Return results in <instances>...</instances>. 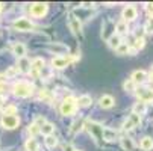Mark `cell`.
<instances>
[{
  "instance_id": "d4e9b609",
  "label": "cell",
  "mask_w": 153,
  "mask_h": 151,
  "mask_svg": "<svg viewBox=\"0 0 153 151\" xmlns=\"http://www.w3.org/2000/svg\"><path fill=\"white\" fill-rule=\"evenodd\" d=\"M53 132H55V125H53L52 122H46L44 125L39 128V133H42L44 136H50Z\"/></svg>"
},
{
  "instance_id": "8992f818",
  "label": "cell",
  "mask_w": 153,
  "mask_h": 151,
  "mask_svg": "<svg viewBox=\"0 0 153 151\" xmlns=\"http://www.w3.org/2000/svg\"><path fill=\"white\" fill-rule=\"evenodd\" d=\"M47 3H41V2H36V3H32L30 5V15L35 17V18H41L47 14Z\"/></svg>"
},
{
  "instance_id": "1f68e13d",
  "label": "cell",
  "mask_w": 153,
  "mask_h": 151,
  "mask_svg": "<svg viewBox=\"0 0 153 151\" xmlns=\"http://www.w3.org/2000/svg\"><path fill=\"white\" fill-rule=\"evenodd\" d=\"M82 127H83V121H82V119H79V121H76V122L71 125V132H73V133H77Z\"/></svg>"
},
{
  "instance_id": "52a82bcc",
  "label": "cell",
  "mask_w": 153,
  "mask_h": 151,
  "mask_svg": "<svg viewBox=\"0 0 153 151\" xmlns=\"http://www.w3.org/2000/svg\"><path fill=\"white\" fill-rule=\"evenodd\" d=\"M137 97H138V101H143V103H153V89L152 88H137Z\"/></svg>"
},
{
  "instance_id": "484cf974",
  "label": "cell",
  "mask_w": 153,
  "mask_h": 151,
  "mask_svg": "<svg viewBox=\"0 0 153 151\" xmlns=\"http://www.w3.org/2000/svg\"><path fill=\"white\" fill-rule=\"evenodd\" d=\"M137 86H138V85H137L132 79H127V80L123 83V88H124L126 92H135V91H137Z\"/></svg>"
},
{
  "instance_id": "ba28073f",
  "label": "cell",
  "mask_w": 153,
  "mask_h": 151,
  "mask_svg": "<svg viewBox=\"0 0 153 151\" xmlns=\"http://www.w3.org/2000/svg\"><path fill=\"white\" fill-rule=\"evenodd\" d=\"M140 124H141V116L137 115V113H130V115L126 118V121L123 122V130L129 132V130H132V128H135V127L140 125Z\"/></svg>"
},
{
  "instance_id": "d6a6232c",
  "label": "cell",
  "mask_w": 153,
  "mask_h": 151,
  "mask_svg": "<svg viewBox=\"0 0 153 151\" xmlns=\"http://www.w3.org/2000/svg\"><path fill=\"white\" fill-rule=\"evenodd\" d=\"M27 132H29L30 138H35V135H36V133H39V128H38V127H36L35 124H32V125H29Z\"/></svg>"
},
{
  "instance_id": "9a60e30c",
  "label": "cell",
  "mask_w": 153,
  "mask_h": 151,
  "mask_svg": "<svg viewBox=\"0 0 153 151\" xmlns=\"http://www.w3.org/2000/svg\"><path fill=\"white\" fill-rule=\"evenodd\" d=\"M130 79H132L137 85H140V83H144L146 80H149V74L144 70H137V71L132 73V77Z\"/></svg>"
},
{
  "instance_id": "d6986e66",
  "label": "cell",
  "mask_w": 153,
  "mask_h": 151,
  "mask_svg": "<svg viewBox=\"0 0 153 151\" xmlns=\"http://www.w3.org/2000/svg\"><path fill=\"white\" fill-rule=\"evenodd\" d=\"M140 147L143 151H152L153 150V138L150 136H144L140 142Z\"/></svg>"
},
{
  "instance_id": "2e32d148",
  "label": "cell",
  "mask_w": 153,
  "mask_h": 151,
  "mask_svg": "<svg viewBox=\"0 0 153 151\" xmlns=\"http://www.w3.org/2000/svg\"><path fill=\"white\" fill-rule=\"evenodd\" d=\"M17 70H18L20 73H23V74H29V73H30V60H29L27 57L18 59V67H17Z\"/></svg>"
},
{
  "instance_id": "836d02e7",
  "label": "cell",
  "mask_w": 153,
  "mask_h": 151,
  "mask_svg": "<svg viewBox=\"0 0 153 151\" xmlns=\"http://www.w3.org/2000/svg\"><path fill=\"white\" fill-rule=\"evenodd\" d=\"M17 106H8L5 109V115H17Z\"/></svg>"
},
{
  "instance_id": "83f0119b",
  "label": "cell",
  "mask_w": 153,
  "mask_h": 151,
  "mask_svg": "<svg viewBox=\"0 0 153 151\" xmlns=\"http://www.w3.org/2000/svg\"><path fill=\"white\" fill-rule=\"evenodd\" d=\"M115 52H117V55H120V56L127 55V53H130V46L127 44V42H121V44L115 49Z\"/></svg>"
},
{
  "instance_id": "ffe728a7",
  "label": "cell",
  "mask_w": 153,
  "mask_h": 151,
  "mask_svg": "<svg viewBox=\"0 0 153 151\" xmlns=\"http://www.w3.org/2000/svg\"><path fill=\"white\" fill-rule=\"evenodd\" d=\"M120 142H121V147H123L124 151H134V148H135V142H134V139H130V138L124 136V138L120 139Z\"/></svg>"
},
{
  "instance_id": "4316f807",
  "label": "cell",
  "mask_w": 153,
  "mask_h": 151,
  "mask_svg": "<svg viewBox=\"0 0 153 151\" xmlns=\"http://www.w3.org/2000/svg\"><path fill=\"white\" fill-rule=\"evenodd\" d=\"M38 148H39V144L35 138H29L26 141V150L27 151H38Z\"/></svg>"
},
{
  "instance_id": "4fadbf2b",
  "label": "cell",
  "mask_w": 153,
  "mask_h": 151,
  "mask_svg": "<svg viewBox=\"0 0 153 151\" xmlns=\"http://www.w3.org/2000/svg\"><path fill=\"white\" fill-rule=\"evenodd\" d=\"M102 138H103V141H108V142H114V141H117V139H118V132H117V130H114V128L103 127Z\"/></svg>"
},
{
  "instance_id": "6da1fadb",
  "label": "cell",
  "mask_w": 153,
  "mask_h": 151,
  "mask_svg": "<svg viewBox=\"0 0 153 151\" xmlns=\"http://www.w3.org/2000/svg\"><path fill=\"white\" fill-rule=\"evenodd\" d=\"M12 91H14V95L18 98H27L33 94V85L29 82H25V80H20V82L14 83Z\"/></svg>"
},
{
  "instance_id": "9c48e42d",
  "label": "cell",
  "mask_w": 153,
  "mask_h": 151,
  "mask_svg": "<svg viewBox=\"0 0 153 151\" xmlns=\"http://www.w3.org/2000/svg\"><path fill=\"white\" fill-rule=\"evenodd\" d=\"M42 70H44V59H42V57L32 59V62H30V74L33 77H36V76L41 74Z\"/></svg>"
},
{
  "instance_id": "f546056e",
  "label": "cell",
  "mask_w": 153,
  "mask_h": 151,
  "mask_svg": "<svg viewBox=\"0 0 153 151\" xmlns=\"http://www.w3.org/2000/svg\"><path fill=\"white\" fill-rule=\"evenodd\" d=\"M144 46H146V41H144L143 36H140V38L135 39V50H137V52L141 50V49H144Z\"/></svg>"
},
{
  "instance_id": "7a4b0ae2",
  "label": "cell",
  "mask_w": 153,
  "mask_h": 151,
  "mask_svg": "<svg viewBox=\"0 0 153 151\" xmlns=\"http://www.w3.org/2000/svg\"><path fill=\"white\" fill-rule=\"evenodd\" d=\"M76 109H77V103H76L74 97H67L61 104V113L65 115V116L73 115L76 112Z\"/></svg>"
},
{
  "instance_id": "60d3db41",
  "label": "cell",
  "mask_w": 153,
  "mask_h": 151,
  "mask_svg": "<svg viewBox=\"0 0 153 151\" xmlns=\"http://www.w3.org/2000/svg\"><path fill=\"white\" fill-rule=\"evenodd\" d=\"M73 151H80V150H73Z\"/></svg>"
},
{
  "instance_id": "e0dca14e",
  "label": "cell",
  "mask_w": 153,
  "mask_h": 151,
  "mask_svg": "<svg viewBox=\"0 0 153 151\" xmlns=\"http://www.w3.org/2000/svg\"><path fill=\"white\" fill-rule=\"evenodd\" d=\"M12 53L21 59V57H26V46L23 44V42H15V44L12 46Z\"/></svg>"
},
{
  "instance_id": "7402d4cb",
  "label": "cell",
  "mask_w": 153,
  "mask_h": 151,
  "mask_svg": "<svg viewBox=\"0 0 153 151\" xmlns=\"http://www.w3.org/2000/svg\"><path fill=\"white\" fill-rule=\"evenodd\" d=\"M76 103H77V106L79 107H88L91 103H93V98H91V95H80L79 98H76Z\"/></svg>"
},
{
  "instance_id": "f35d334b",
  "label": "cell",
  "mask_w": 153,
  "mask_h": 151,
  "mask_svg": "<svg viewBox=\"0 0 153 151\" xmlns=\"http://www.w3.org/2000/svg\"><path fill=\"white\" fill-rule=\"evenodd\" d=\"M150 80H153V63H152V67H150Z\"/></svg>"
},
{
  "instance_id": "ac0fdd59",
  "label": "cell",
  "mask_w": 153,
  "mask_h": 151,
  "mask_svg": "<svg viewBox=\"0 0 153 151\" xmlns=\"http://www.w3.org/2000/svg\"><path fill=\"white\" fill-rule=\"evenodd\" d=\"M49 50L53 52L55 55L64 56V53H67V52H68V47H67V46H64V44H61V42H55V44H52V46L49 47Z\"/></svg>"
},
{
  "instance_id": "e575fe53",
  "label": "cell",
  "mask_w": 153,
  "mask_h": 151,
  "mask_svg": "<svg viewBox=\"0 0 153 151\" xmlns=\"http://www.w3.org/2000/svg\"><path fill=\"white\" fill-rule=\"evenodd\" d=\"M144 30H146V32H153V17H150V18L147 20V23H146V26H144Z\"/></svg>"
},
{
  "instance_id": "5b68a950",
  "label": "cell",
  "mask_w": 153,
  "mask_h": 151,
  "mask_svg": "<svg viewBox=\"0 0 153 151\" xmlns=\"http://www.w3.org/2000/svg\"><path fill=\"white\" fill-rule=\"evenodd\" d=\"M86 130L90 132V135L93 136V139L97 142V144H100L102 142V132H103V127L100 125V124H97V122H86Z\"/></svg>"
},
{
  "instance_id": "8d00e7d4",
  "label": "cell",
  "mask_w": 153,
  "mask_h": 151,
  "mask_svg": "<svg viewBox=\"0 0 153 151\" xmlns=\"http://www.w3.org/2000/svg\"><path fill=\"white\" fill-rule=\"evenodd\" d=\"M146 9H147V12H149V14H152V15H153V3H147V5H146Z\"/></svg>"
},
{
  "instance_id": "d590c367",
  "label": "cell",
  "mask_w": 153,
  "mask_h": 151,
  "mask_svg": "<svg viewBox=\"0 0 153 151\" xmlns=\"http://www.w3.org/2000/svg\"><path fill=\"white\" fill-rule=\"evenodd\" d=\"M17 73H18L17 67H11V68H9V70H8L6 73H5V76H6V77H14V76H15Z\"/></svg>"
},
{
  "instance_id": "f1b7e54d",
  "label": "cell",
  "mask_w": 153,
  "mask_h": 151,
  "mask_svg": "<svg viewBox=\"0 0 153 151\" xmlns=\"http://www.w3.org/2000/svg\"><path fill=\"white\" fill-rule=\"evenodd\" d=\"M44 142H46V147H47V148H55V147L58 145V139H56L53 135H50V136H46Z\"/></svg>"
},
{
  "instance_id": "8fae6325",
  "label": "cell",
  "mask_w": 153,
  "mask_h": 151,
  "mask_svg": "<svg viewBox=\"0 0 153 151\" xmlns=\"http://www.w3.org/2000/svg\"><path fill=\"white\" fill-rule=\"evenodd\" d=\"M68 26H70V29L73 30V33L74 35H82V23H80V20L76 17V15H70V18H68Z\"/></svg>"
},
{
  "instance_id": "603a6c76",
  "label": "cell",
  "mask_w": 153,
  "mask_h": 151,
  "mask_svg": "<svg viewBox=\"0 0 153 151\" xmlns=\"http://www.w3.org/2000/svg\"><path fill=\"white\" fill-rule=\"evenodd\" d=\"M121 42H123V41H121V36H118V35H115V33L108 38V46L111 47V49H114V50L121 44Z\"/></svg>"
},
{
  "instance_id": "3957f363",
  "label": "cell",
  "mask_w": 153,
  "mask_h": 151,
  "mask_svg": "<svg viewBox=\"0 0 153 151\" xmlns=\"http://www.w3.org/2000/svg\"><path fill=\"white\" fill-rule=\"evenodd\" d=\"M33 23L29 20V18H25V17H21V18H17L14 21V29L18 30V32H30L33 30Z\"/></svg>"
},
{
  "instance_id": "277c9868",
  "label": "cell",
  "mask_w": 153,
  "mask_h": 151,
  "mask_svg": "<svg viewBox=\"0 0 153 151\" xmlns=\"http://www.w3.org/2000/svg\"><path fill=\"white\" fill-rule=\"evenodd\" d=\"M0 124H2V127L6 128V130H14V128H17L18 124H20V118L17 115H3L2 119H0Z\"/></svg>"
},
{
  "instance_id": "30bf717a",
  "label": "cell",
  "mask_w": 153,
  "mask_h": 151,
  "mask_svg": "<svg viewBox=\"0 0 153 151\" xmlns=\"http://www.w3.org/2000/svg\"><path fill=\"white\" fill-rule=\"evenodd\" d=\"M138 15V11L134 5H127L123 12H121V17H123V21H126V23H129V21H134Z\"/></svg>"
},
{
  "instance_id": "ab89813d",
  "label": "cell",
  "mask_w": 153,
  "mask_h": 151,
  "mask_svg": "<svg viewBox=\"0 0 153 151\" xmlns=\"http://www.w3.org/2000/svg\"><path fill=\"white\" fill-rule=\"evenodd\" d=\"M2 9H3V5H2V3H0V11H2Z\"/></svg>"
},
{
  "instance_id": "cb8c5ba5",
  "label": "cell",
  "mask_w": 153,
  "mask_h": 151,
  "mask_svg": "<svg viewBox=\"0 0 153 151\" xmlns=\"http://www.w3.org/2000/svg\"><path fill=\"white\" fill-rule=\"evenodd\" d=\"M115 30H117V35L120 36V35H123V33H127L129 26H127L126 21L120 20V21H117V23H115Z\"/></svg>"
},
{
  "instance_id": "4dcf8cb0",
  "label": "cell",
  "mask_w": 153,
  "mask_h": 151,
  "mask_svg": "<svg viewBox=\"0 0 153 151\" xmlns=\"http://www.w3.org/2000/svg\"><path fill=\"white\" fill-rule=\"evenodd\" d=\"M46 122H47V121H46V118H44V116H41V115H38V116L35 118V121H33V124H35L38 128H41V127L44 125Z\"/></svg>"
},
{
  "instance_id": "44dd1931",
  "label": "cell",
  "mask_w": 153,
  "mask_h": 151,
  "mask_svg": "<svg viewBox=\"0 0 153 151\" xmlns=\"http://www.w3.org/2000/svg\"><path fill=\"white\" fill-rule=\"evenodd\" d=\"M147 112V104L146 103H143V101H138V103H135L134 104V107H132V113H137V115H144Z\"/></svg>"
},
{
  "instance_id": "5bb4252c",
  "label": "cell",
  "mask_w": 153,
  "mask_h": 151,
  "mask_svg": "<svg viewBox=\"0 0 153 151\" xmlns=\"http://www.w3.org/2000/svg\"><path fill=\"white\" fill-rule=\"evenodd\" d=\"M99 104H100V107H103V109H111V107L115 104V100H114V97H112V95L105 94V95H102V97H100Z\"/></svg>"
},
{
  "instance_id": "74e56055",
  "label": "cell",
  "mask_w": 153,
  "mask_h": 151,
  "mask_svg": "<svg viewBox=\"0 0 153 151\" xmlns=\"http://www.w3.org/2000/svg\"><path fill=\"white\" fill-rule=\"evenodd\" d=\"M6 88H8V85H6V83H0V92L6 91Z\"/></svg>"
},
{
  "instance_id": "7c38bea8",
  "label": "cell",
  "mask_w": 153,
  "mask_h": 151,
  "mask_svg": "<svg viewBox=\"0 0 153 151\" xmlns=\"http://www.w3.org/2000/svg\"><path fill=\"white\" fill-rule=\"evenodd\" d=\"M68 63H70V57H67V56H55L52 59V67L53 68H58V70L65 68Z\"/></svg>"
}]
</instances>
